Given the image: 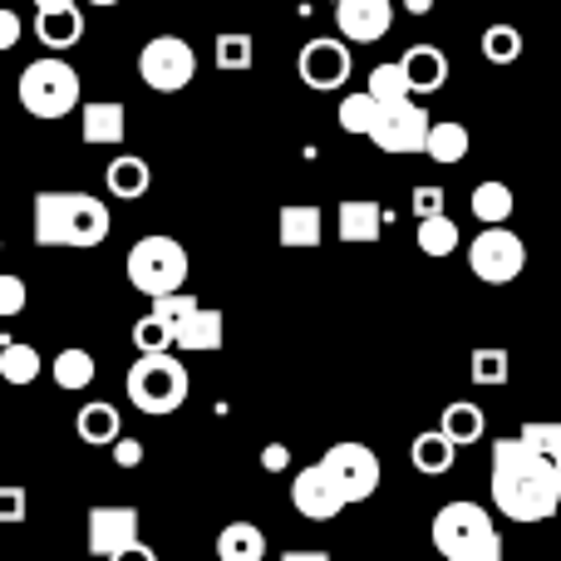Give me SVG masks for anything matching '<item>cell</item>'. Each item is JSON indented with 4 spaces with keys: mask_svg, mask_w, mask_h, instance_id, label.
<instances>
[{
    "mask_svg": "<svg viewBox=\"0 0 561 561\" xmlns=\"http://www.w3.org/2000/svg\"><path fill=\"white\" fill-rule=\"evenodd\" d=\"M30 306V290H25V280H20L15 272H0V320H10V316H20V310Z\"/></svg>",
    "mask_w": 561,
    "mask_h": 561,
    "instance_id": "cell-40",
    "label": "cell"
},
{
    "mask_svg": "<svg viewBox=\"0 0 561 561\" xmlns=\"http://www.w3.org/2000/svg\"><path fill=\"white\" fill-rule=\"evenodd\" d=\"M468 266H473V276L488 280V286H507V280L523 276L527 247H523V237L507 232V227H483V232L473 237V247H468Z\"/></svg>",
    "mask_w": 561,
    "mask_h": 561,
    "instance_id": "cell-9",
    "label": "cell"
},
{
    "mask_svg": "<svg viewBox=\"0 0 561 561\" xmlns=\"http://www.w3.org/2000/svg\"><path fill=\"white\" fill-rule=\"evenodd\" d=\"M20 35H25V25H20V15L10 5H0V49H15Z\"/></svg>",
    "mask_w": 561,
    "mask_h": 561,
    "instance_id": "cell-43",
    "label": "cell"
},
{
    "mask_svg": "<svg viewBox=\"0 0 561 561\" xmlns=\"http://www.w3.org/2000/svg\"><path fill=\"white\" fill-rule=\"evenodd\" d=\"M108 561H158V552H153V547H148V542H128L124 552H114Z\"/></svg>",
    "mask_w": 561,
    "mask_h": 561,
    "instance_id": "cell-45",
    "label": "cell"
},
{
    "mask_svg": "<svg viewBox=\"0 0 561 561\" xmlns=\"http://www.w3.org/2000/svg\"><path fill=\"white\" fill-rule=\"evenodd\" d=\"M197 75V49L178 35H158L138 49V79H144L153 94H178L187 89Z\"/></svg>",
    "mask_w": 561,
    "mask_h": 561,
    "instance_id": "cell-7",
    "label": "cell"
},
{
    "mask_svg": "<svg viewBox=\"0 0 561 561\" xmlns=\"http://www.w3.org/2000/svg\"><path fill=\"white\" fill-rule=\"evenodd\" d=\"M94 355L89 350H79V345H69V350H59L55 359H49V379H55L65 394H79V389H89L94 385Z\"/></svg>",
    "mask_w": 561,
    "mask_h": 561,
    "instance_id": "cell-25",
    "label": "cell"
},
{
    "mask_svg": "<svg viewBox=\"0 0 561 561\" xmlns=\"http://www.w3.org/2000/svg\"><path fill=\"white\" fill-rule=\"evenodd\" d=\"M483 55L493 59V65H513V59L523 55V35H517L513 25H488L483 30Z\"/></svg>",
    "mask_w": 561,
    "mask_h": 561,
    "instance_id": "cell-34",
    "label": "cell"
},
{
    "mask_svg": "<svg viewBox=\"0 0 561 561\" xmlns=\"http://www.w3.org/2000/svg\"><path fill=\"white\" fill-rule=\"evenodd\" d=\"M108 448H114V463H118V468H138V463H144V444H138V438H124V434H118Z\"/></svg>",
    "mask_w": 561,
    "mask_h": 561,
    "instance_id": "cell-41",
    "label": "cell"
},
{
    "mask_svg": "<svg viewBox=\"0 0 561 561\" xmlns=\"http://www.w3.org/2000/svg\"><path fill=\"white\" fill-rule=\"evenodd\" d=\"M419 252L424 256H454L458 252V222L448 213H434V217H419Z\"/></svg>",
    "mask_w": 561,
    "mask_h": 561,
    "instance_id": "cell-30",
    "label": "cell"
},
{
    "mask_svg": "<svg viewBox=\"0 0 561 561\" xmlns=\"http://www.w3.org/2000/svg\"><path fill=\"white\" fill-rule=\"evenodd\" d=\"M104 183H108V193H114V197H124V203H138V197L153 187V168H148L138 153H118L114 163L104 168Z\"/></svg>",
    "mask_w": 561,
    "mask_h": 561,
    "instance_id": "cell-21",
    "label": "cell"
},
{
    "mask_svg": "<svg viewBox=\"0 0 561 561\" xmlns=\"http://www.w3.org/2000/svg\"><path fill=\"white\" fill-rule=\"evenodd\" d=\"M128 335H134L138 355H153V350H173V330H168V325H158L153 316H144L134 330H128Z\"/></svg>",
    "mask_w": 561,
    "mask_h": 561,
    "instance_id": "cell-38",
    "label": "cell"
},
{
    "mask_svg": "<svg viewBox=\"0 0 561 561\" xmlns=\"http://www.w3.org/2000/svg\"><path fill=\"white\" fill-rule=\"evenodd\" d=\"M35 35H39V45H45L49 55H59V49H75L79 35H84V15H79V5L35 10Z\"/></svg>",
    "mask_w": 561,
    "mask_h": 561,
    "instance_id": "cell-19",
    "label": "cell"
},
{
    "mask_svg": "<svg viewBox=\"0 0 561 561\" xmlns=\"http://www.w3.org/2000/svg\"><path fill=\"white\" fill-rule=\"evenodd\" d=\"M507 365H513L507 350H473V359H468V379H473V385L497 389V385H507V375H513Z\"/></svg>",
    "mask_w": 561,
    "mask_h": 561,
    "instance_id": "cell-32",
    "label": "cell"
},
{
    "mask_svg": "<svg viewBox=\"0 0 561 561\" xmlns=\"http://www.w3.org/2000/svg\"><path fill=\"white\" fill-rule=\"evenodd\" d=\"M75 434L84 438L89 448H99V444H114L118 434H124V419H118V409L114 404H104V399H94V404H84L75 414Z\"/></svg>",
    "mask_w": 561,
    "mask_h": 561,
    "instance_id": "cell-23",
    "label": "cell"
},
{
    "mask_svg": "<svg viewBox=\"0 0 561 561\" xmlns=\"http://www.w3.org/2000/svg\"><path fill=\"white\" fill-rule=\"evenodd\" d=\"M217 561H266V533L256 523H227L217 533Z\"/></svg>",
    "mask_w": 561,
    "mask_h": 561,
    "instance_id": "cell-22",
    "label": "cell"
},
{
    "mask_svg": "<svg viewBox=\"0 0 561 561\" xmlns=\"http://www.w3.org/2000/svg\"><path fill=\"white\" fill-rule=\"evenodd\" d=\"M276 237L286 252H310V247H320V237H325V217L310 203H290V207H280V217H276Z\"/></svg>",
    "mask_w": 561,
    "mask_h": 561,
    "instance_id": "cell-18",
    "label": "cell"
},
{
    "mask_svg": "<svg viewBox=\"0 0 561 561\" xmlns=\"http://www.w3.org/2000/svg\"><path fill=\"white\" fill-rule=\"evenodd\" d=\"M262 468H266V473H286V468H290V448L286 444H266L262 448Z\"/></svg>",
    "mask_w": 561,
    "mask_h": 561,
    "instance_id": "cell-44",
    "label": "cell"
},
{
    "mask_svg": "<svg viewBox=\"0 0 561 561\" xmlns=\"http://www.w3.org/2000/svg\"><path fill=\"white\" fill-rule=\"evenodd\" d=\"M444 213V187H414V217Z\"/></svg>",
    "mask_w": 561,
    "mask_h": 561,
    "instance_id": "cell-42",
    "label": "cell"
},
{
    "mask_svg": "<svg viewBox=\"0 0 561 561\" xmlns=\"http://www.w3.org/2000/svg\"><path fill=\"white\" fill-rule=\"evenodd\" d=\"M55 5H79V0H35V10H55Z\"/></svg>",
    "mask_w": 561,
    "mask_h": 561,
    "instance_id": "cell-48",
    "label": "cell"
},
{
    "mask_svg": "<svg viewBox=\"0 0 561 561\" xmlns=\"http://www.w3.org/2000/svg\"><path fill=\"white\" fill-rule=\"evenodd\" d=\"M39 369H45V359H39L35 345H20V340L0 345V379H5V385H35Z\"/></svg>",
    "mask_w": 561,
    "mask_h": 561,
    "instance_id": "cell-29",
    "label": "cell"
},
{
    "mask_svg": "<svg viewBox=\"0 0 561 561\" xmlns=\"http://www.w3.org/2000/svg\"><path fill=\"white\" fill-rule=\"evenodd\" d=\"M404 10H409V15H428V10H434V0H404Z\"/></svg>",
    "mask_w": 561,
    "mask_h": 561,
    "instance_id": "cell-47",
    "label": "cell"
},
{
    "mask_svg": "<svg viewBox=\"0 0 561 561\" xmlns=\"http://www.w3.org/2000/svg\"><path fill=\"white\" fill-rule=\"evenodd\" d=\"M468 207H473V217L483 227H507V217H513V187L507 183H478L473 197H468Z\"/></svg>",
    "mask_w": 561,
    "mask_h": 561,
    "instance_id": "cell-28",
    "label": "cell"
},
{
    "mask_svg": "<svg viewBox=\"0 0 561 561\" xmlns=\"http://www.w3.org/2000/svg\"><path fill=\"white\" fill-rule=\"evenodd\" d=\"M128 542H138V507H108V503H99V507H89V552L94 557H114V552H124Z\"/></svg>",
    "mask_w": 561,
    "mask_h": 561,
    "instance_id": "cell-14",
    "label": "cell"
},
{
    "mask_svg": "<svg viewBox=\"0 0 561 561\" xmlns=\"http://www.w3.org/2000/svg\"><path fill=\"white\" fill-rule=\"evenodd\" d=\"M35 247H99L114 232V217L89 193H35Z\"/></svg>",
    "mask_w": 561,
    "mask_h": 561,
    "instance_id": "cell-2",
    "label": "cell"
},
{
    "mask_svg": "<svg viewBox=\"0 0 561 561\" xmlns=\"http://www.w3.org/2000/svg\"><path fill=\"white\" fill-rule=\"evenodd\" d=\"M290 507H296L306 523H330V517H340L350 503L340 497V488L325 478V468L310 463V468H300V473L290 478Z\"/></svg>",
    "mask_w": 561,
    "mask_h": 561,
    "instance_id": "cell-12",
    "label": "cell"
},
{
    "mask_svg": "<svg viewBox=\"0 0 561 561\" xmlns=\"http://www.w3.org/2000/svg\"><path fill=\"white\" fill-rule=\"evenodd\" d=\"M434 547L444 561H503V537L478 503H444L434 513Z\"/></svg>",
    "mask_w": 561,
    "mask_h": 561,
    "instance_id": "cell-3",
    "label": "cell"
},
{
    "mask_svg": "<svg viewBox=\"0 0 561 561\" xmlns=\"http://www.w3.org/2000/svg\"><path fill=\"white\" fill-rule=\"evenodd\" d=\"M335 222H340V242H350V247L379 242V232H385V207L369 203V197H350V203H340Z\"/></svg>",
    "mask_w": 561,
    "mask_h": 561,
    "instance_id": "cell-20",
    "label": "cell"
},
{
    "mask_svg": "<svg viewBox=\"0 0 561 561\" xmlns=\"http://www.w3.org/2000/svg\"><path fill=\"white\" fill-rule=\"evenodd\" d=\"M320 468H325V478L340 488V497H345V503H365V497H375L379 493V478H385L379 454L369 444H335V448H325Z\"/></svg>",
    "mask_w": 561,
    "mask_h": 561,
    "instance_id": "cell-8",
    "label": "cell"
},
{
    "mask_svg": "<svg viewBox=\"0 0 561 561\" xmlns=\"http://www.w3.org/2000/svg\"><path fill=\"white\" fill-rule=\"evenodd\" d=\"M375 114H379V104L365 94V89H359V94H345V104H340V128H345V134H369Z\"/></svg>",
    "mask_w": 561,
    "mask_h": 561,
    "instance_id": "cell-35",
    "label": "cell"
},
{
    "mask_svg": "<svg viewBox=\"0 0 561 561\" xmlns=\"http://www.w3.org/2000/svg\"><path fill=\"white\" fill-rule=\"evenodd\" d=\"M493 507L507 523H547L561 507V463L542 458L523 438L493 444Z\"/></svg>",
    "mask_w": 561,
    "mask_h": 561,
    "instance_id": "cell-1",
    "label": "cell"
},
{
    "mask_svg": "<svg viewBox=\"0 0 561 561\" xmlns=\"http://www.w3.org/2000/svg\"><path fill=\"white\" fill-rule=\"evenodd\" d=\"M128 280H134V290H144L148 300L168 296V290H183L187 286L183 242H173V237H163V232L138 237L134 252H128Z\"/></svg>",
    "mask_w": 561,
    "mask_h": 561,
    "instance_id": "cell-6",
    "label": "cell"
},
{
    "mask_svg": "<svg viewBox=\"0 0 561 561\" xmlns=\"http://www.w3.org/2000/svg\"><path fill=\"white\" fill-rule=\"evenodd\" d=\"M227 345V316L217 306H193L187 320L173 330V350H187V355H217Z\"/></svg>",
    "mask_w": 561,
    "mask_h": 561,
    "instance_id": "cell-15",
    "label": "cell"
},
{
    "mask_svg": "<svg viewBox=\"0 0 561 561\" xmlns=\"http://www.w3.org/2000/svg\"><path fill=\"white\" fill-rule=\"evenodd\" d=\"M256 65V45L252 35H217V69L227 75H242V69Z\"/></svg>",
    "mask_w": 561,
    "mask_h": 561,
    "instance_id": "cell-33",
    "label": "cell"
},
{
    "mask_svg": "<svg viewBox=\"0 0 561 561\" xmlns=\"http://www.w3.org/2000/svg\"><path fill=\"white\" fill-rule=\"evenodd\" d=\"M409 458H414V468L424 478H444L448 468H454V458H458V448L448 444L438 428H424V434L414 438V448H409Z\"/></svg>",
    "mask_w": 561,
    "mask_h": 561,
    "instance_id": "cell-27",
    "label": "cell"
},
{
    "mask_svg": "<svg viewBox=\"0 0 561 561\" xmlns=\"http://www.w3.org/2000/svg\"><path fill=\"white\" fill-rule=\"evenodd\" d=\"M365 94L375 99L379 108H389V104H404V99H414V94H409V84H404V75H399V59H389V65H375V69H369V84H365Z\"/></svg>",
    "mask_w": 561,
    "mask_h": 561,
    "instance_id": "cell-31",
    "label": "cell"
},
{
    "mask_svg": "<svg viewBox=\"0 0 561 561\" xmlns=\"http://www.w3.org/2000/svg\"><path fill=\"white\" fill-rule=\"evenodd\" d=\"M20 104H25V114L45 118V124H55V118L75 114L79 108V75L69 59L59 55H45L35 59V65L20 69Z\"/></svg>",
    "mask_w": 561,
    "mask_h": 561,
    "instance_id": "cell-5",
    "label": "cell"
},
{
    "mask_svg": "<svg viewBox=\"0 0 561 561\" xmlns=\"http://www.w3.org/2000/svg\"><path fill=\"white\" fill-rule=\"evenodd\" d=\"M30 517V493L15 483L0 488V527H20Z\"/></svg>",
    "mask_w": 561,
    "mask_h": 561,
    "instance_id": "cell-39",
    "label": "cell"
},
{
    "mask_svg": "<svg viewBox=\"0 0 561 561\" xmlns=\"http://www.w3.org/2000/svg\"><path fill=\"white\" fill-rule=\"evenodd\" d=\"M523 438L533 454H542V458H557L561 463V424H523Z\"/></svg>",
    "mask_w": 561,
    "mask_h": 561,
    "instance_id": "cell-37",
    "label": "cell"
},
{
    "mask_svg": "<svg viewBox=\"0 0 561 561\" xmlns=\"http://www.w3.org/2000/svg\"><path fill=\"white\" fill-rule=\"evenodd\" d=\"M280 561H330V552H316V547H296V552H286Z\"/></svg>",
    "mask_w": 561,
    "mask_h": 561,
    "instance_id": "cell-46",
    "label": "cell"
},
{
    "mask_svg": "<svg viewBox=\"0 0 561 561\" xmlns=\"http://www.w3.org/2000/svg\"><path fill=\"white\" fill-rule=\"evenodd\" d=\"M197 306V296H187V290H168V296H153V310L148 316L158 320V325H168V330H178L187 320V310Z\"/></svg>",
    "mask_w": 561,
    "mask_h": 561,
    "instance_id": "cell-36",
    "label": "cell"
},
{
    "mask_svg": "<svg viewBox=\"0 0 561 561\" xmlns=\"http://www.w3.org/2000/svg\"><path fill=\"white\" fill-rule=\"evenodd\" d=\"M89 5H99V10H108V5H118V0H89Z\"/></svg>",
    "mask_w": 561,
    "mask_h": 561,
    "instance_id": "cell-49",
    "label": "cell"
},
{
    "mask_svg": "<svg viewBox=\"0 0 561 561\" xmlns=\"http://www.w3.org/2000/svg\"><path fill=\"white\" fill-rule=\"evenodd\" d=\"M438 434H444L454 448H468V444H478V438L488 434V419H483V409H478V404L458 399V404L444 409V419H438Z\"/></svg>",
    "mask_w": 561,
    "mask_h": 561,
    "instance_id": "cell-24",
    "label": "cell"
},
{
    "mask_svg": "<svg viewBox=\"0 0 561 561\" xmlns=\"http://www.w3.org/2000/svg\"><path fill=\"white\" fill-rule=\"evenodd\" d=\"M394 25V5L389 0H335V30L345 45H375Z\"/></svg>",
    "mask_w": 561,
    "mask_h": 561,
    "instance_id": "cell-13",
    "label": "cell"
},
{
    "mask_svg": "<svg viewBox=\"0 0 561 561\" xmlns=\"http://www.w3.org/2000/svg\"><path fill=\"white\" fill-rule=\"evenodd\" d=\"M428 108H419L414 99H404V104H389L375 114V124H369V144L385 148V153H424V134H428Z\"/></svg>",
    "mask_w": 561,
    "mask_h": 561,
    "instance_id": "cell-10",
    "label": "cell"
},
{
    "mask_svg": "<svg viewBox=\"0 0 561 561\" xmlns=\"http://www.w3.org/2000/svg\"><path fill=\"white\" fill-rule=\"evenodd\" d=\"M468 148H473V134H468L463 124H454V118H444V124H428L424 153L434 158V163H463Z\"/></svg>",
    "mask_w": 561,
    "mask_h": 561,
    "instance_id": "cell-26",
    "label": "cell"
},
{
    "mask_svg": "<svg viewBox=\"0 0 561 561\" xmlns=\"http://www.w3.org/2000/svg\"><path fill=\"white\" fill-rule=\"evenodd\" d=\"M296 75L306 79V89H340L350 79V45L335 35H320V39H306V49H300L296 59Z\"/></svg>",
    "mask_w": 561,
    "mask_h": 561,
    "instance_id": "cell-11",
    "label": "cell"
},
{
    "mask_svg": "<svg viewBox=\"0 0 561 561\" xmlns=\"http://www.w3.org/2000/svg\"><path fill=\"white\" fill-rule=\"evenodd\" d=\"M399 75H404L409 94H434L448 79V55L438 45H409L399 59Z\"/></svg>",
    "mask_w": 561,
    "mask_h": 561,
    "instance_id": "cell-17",
    "label": "cell"
},
{
    "mask_svg": "<svg viewBox=\"0 0 561 561\" xmlns=\"http://www.w3.org/2000/svg\"><path fill=\"white\" fill-rule=\"evenodd\" d=\"M128 404L138 409V414H173V409H183L187 389H193V379H187L183 359L173 355V350H153V355H138L134 365H128Z\"/></svg>",
    "mask_w": 561,
    "mask_h": 561,
    "instance_id": "cell-4",
    "label": "cell"
},
{
    "mask_svg": "<svg viewBox=\"0 0 561 561\" xmlns=\"http://www.w3.org/2000/svg\"><path fill=\"white\" fill-rule=\"evenodd\" d=\"M79 134H84V144H94V148L124 144V134H128V108L118 104V99H89V104L79 108Z\"/></svg>",
    "mask_w": 561,
    "mask_h": 561,
    "instance_id": "cell-16",
    "label": "cell"
}]
</instances>
